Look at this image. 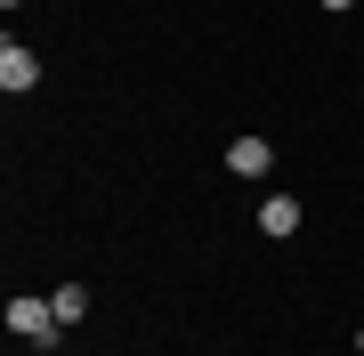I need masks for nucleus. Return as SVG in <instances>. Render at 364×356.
Segmentation results:
<instances>
[{
  "label": "nucleus",
  "mask_w": 364,
  "mask_h": 356,
  "mask_svg": "<svg viewBox=\"0 0 364 356\" xmlns=\"http://www.w3.org/2000/svg\"><path fill=\"white\" fill-rule=\"evenodd\" d=\"M356 356H364V324H356Z\"/></svg>",
  "instance_id": "nucleus-7"
},
{
  "label": "nucleus",
  "mask_w": 364,
  "mask_h": 356,
  "mask_svg": "<svg viewBox=\"0 0 364 356\" xmlns=\"http://www.w3.org/2000/svg\"><path fill=\"white\" fill-rule=\"evenodd\" d=\"M0 316H9V332H16L25 348H57V340H65V324H57V300H33V291H16Z\"/></svg>",
  "instance_id": "nucleus-1"
},
{
  "label": "nucleus",
  "mask_w": 364,
  "mask_h": 356,
  "mask_svg": "<svg viewBox=\"0 0 364 356\" xmlns=\"http://www.w3.org/2000/svg\"><path fill=\"white\" fill-rule=\"evenodd\" d=\"M227 171H235V178H267V171H275V146H267V138H235V146H227Z\"/></svg>",
  "instance_id": "nucleus-3"
},
{
  "label": "nucleus",
  "mask_w": 364,
  "mask_h": 356,
  "mask_svg": "<svg viewBox=\"0 0 364 356\" xmlns=\"http://www.w3.org/2000/svg\"><path fill=\"white\" fill-rule=\"evenodd\" d=\"M0 9H25V0H0Z\"/></svg>",
  "instance_id": "nucleus-8"
},
{
  "label": "nucleus",
  "mask_w": 364,
  "mask_h": 356,
  "mask_svg": "<svg viewBox=\"0 0 364 356\" xmlns=\"http://www.w3.org/2000/svg\"><path fill=\"white\" fill-rule=\"evenodd\" d=\"M0 90H9V97L41 90V57H33V49H16V41H0Z\"/></svg>",
  "instance_id": "nucleus-2"
},
{
  "label": "nucleus",
  "mask_w": 364,
  "mask_h": 356,
  "mask_svg": "<svg viewBox=\"0 0 364 356\" xmlns=\"http://www.w3.org/2000/svg\"><path fill=\"white\" fill-rule=\"evenodd\" d=\"M259 235H275V243L299 235V203H291V195H267V203H259Z\"/></svg>",
  "instance_id": "nucleus-4"
},
{
  "label": "nucleus",
  "mask_w": 364,
  "mask_h": 356,
  "mask_svg": "<svg viewBox=\"0 0 364 356\" xmlns=\"http://www.w3.org/2000/svg\"><path fill=\"white\" fill-rule=\"evenodd\" d=\"M49 300H57V324H81V316H90V291H81V284H65V291H49Z\"/></svg>",
  "instance_id": "nucleus-5"
},
{
  "label": "nucleus",
  "mask_w": 364,
  "mask_h": 356,
  "mask_svg": "<svg viewBox=\"0 0 364 356\" xmlns=\"http://www.w3.org/2000/svg\"><path fill=\"white\" fill-rule=\"evenodd\" d=\"M324 9H332V16H340V9H356V0H324Z\"/></svg>",
  "instance_id": "nucleus-6"
}]
</instances>
